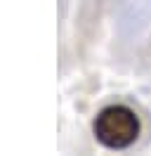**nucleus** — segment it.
Listing matches in <instances>:
<instances>
[{"mask_svg": "<svg viewBox=\"0 0 151 156\" xmlns=\"http://www.w3.org/2000/svg\"><path fill=\"white\" fill-rule=\"evenodd\" d=\"M94 135L109 149H125L139 135V118L128 107H106L94 121Z\"/></svg>", "mask_w": 151, "mask_h": 156, "instance_id": "nucleus-1", "label": "nucleus"}]
</instances>
